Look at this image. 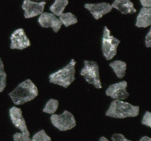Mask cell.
Listing matches in <instances>:
<instances>
[{"instance_id": "obj_12", "label": "cell", "mask_w": 151, "mask_h": 141, "mask_svg": "<svg viewBox=\"0 0 151 141\" xmlns=\"http://www.w3.org/2000/svg\"><path fill=\"white\" fill-rule=\"evenodd\" d=\"M84 7L90 12L93 17L96 20H99L103 16L108 14L112 10L111 4L108 2L100 3H87L85 4Z\"/></svg>"}, {"instance_id": "obj_14", "label": "cell", "mask_w": 151, "mask_h": 141, "mask_svg": "<svg viewBox=\"0 0 151 141\" xmlns=\"http://www.w3.org/2000/svg\"><path fill=\"white\" fill-rule=\"evenodd\" d=\"M136 26L147 28L151 25V7H142L136 20Z\"/></svg>"}, {"instance_id": "obj_16", "label": "cell", "mask_w": 151, "mask_h": 141, "mask_svg": "<svg viewBox=\"0 0 151 141\" xmlns=\"http://www.w3.org/2000/svg\"><path fill=\"white\" fill-rule=\"evenodd\" d=\"M68 4L69 0H55L53 4L50 7V10L52 14L58 17L63 13Z\"/></svg>"}, {"instance_id": "obj_24", "label": "cell", "mask_w": 151, "mask_h": 141, "mask_svg": "<svg viewBox=\"0 0 151 141\" xmlns=\"http://www.w3.org/2000/svg\"><path fill=\"white\" fill-rule=\"evenodd\" d=\"M145 44L147 48H150L151 47V29H149L148 32L146 35L145 38Z\"/></svg>"}, {"instance_id": "obj_19", "label": "cell", "mask_w": 151, "mask_h": 141, "mask_svg": "<svg viewBox=\"0 0 151 141\" xmlns=\"http://www.w3.org/2000/svg\"><path fill=\"white\" fill-rule=\"evenodd\" d=\"M7 85V73L4 70L2 60L0 58V93L3 92Z\"/></svg>"}, {"instance_id": "obj_4", "label": "cell", "mask_w": 151, "mask_h": 141, "mask_svg": "<svg viewBox=\"0 0 151 141\" xmlns=\"http://www.w3.org/2000/svg\"><path fill=\"white\" fill-rule=\"evenodd\" d=\"M80 73L84 78L86 82L94 85L97 89H101L103 88L100 75V67L97 62L84 60L83 67Z\"/></svg>"}, {"instance_id": "obj_10", "label": "cell", "mask_w": 151, "mask_h": 141, "mask_svg": "<svg viewBox=\"0 0 151 141\" xmlns=\"http://www.w3.org/2000/svg\"><path fill=\"white\" fill-rule=\"evenodd\" d=\"M46 2L42 1H34L32 0H24L22 7L24 10V16L25 19L39 16L44 13Z\"/></svg>"}, {"instance_id": "obj_27", "label": "cell", "mask_w": 151, "mask_h": 141, "mask_svg": "<svg viewBox=\"0 0 151 141\" xmlns=\"http://www.w3.org/2000/svg\"><path fill=\"white\" fill-rule=\"evenodd\" d=\"M99 141H109V140L107 137H101L100 140H99Z\"/></svg>"}, {"instance_id": "obj_9", "label": "cell", "mask_w": 151, "mask_h": 141, "mask_svg": "<svg viewBox=\"0 0 151 141\" xmlns=\"http://www.w3.org/2000/svg\"><path fill=\"white\" fill-rule=\"evenodd\" d=\"M128 82L123 80L109 85L106 90V94L114 100H125L129 96L128 92Z\"/></svg>"}, {"instance_id": "obj_22", "label": "cell", "mask_w": 151, "mask_h": 141, "mask_svg": "<svg viewBox=\"0 0 151 141\" xmlns=\"http://www.w3.org/2000/svg\"><path fill=\"white\" fill-rule=\"evenodd\" d=\"M13 141H30V137L27 136L21 132H16L13 135Z\"/></svg>"}, {"instance_id": "obj_21", "label": "cell", "mask_w": 151, "mask_h": 141, "mask_svg": "<svg viewBox=\"0 0 151 141\" xmlns=\"http://www.w3.org/2000/svg\"><path fill=\"white\" fill-rule=\"evenodd\" d=\"M142 123L147 127H151V113L150 111H146L142 119Z\"/></svg>"}, {"instance_id": "obj_26", "label": "cell", "mask_w": 151, "mask_h": 141, "mask_svg": "<svg viewBox=\"0 0 151 141\" xmlns=\"http://www.w3.org/2000/svg\"><path fill=\"white\" fill-rule=\"evenodd\" d=\"M139 141H151V138L148 136H143L140 138Z\"/></svg>"}, {"instance_id": "obj_5", "label": "cell", "mask_w": 151, "mask_h": 141, "mask_svg": "<svg viewBox=\"0 0 151 141\" xmlns=\"http://www.w3.org/2000/svg\"><path fill=\"white\" fill-rule=\"evenodd\" d=\"M120 41L111 35L107 26L103 28L102 36V52L106 60H111L117 54V48Z\"/></svg>"}, {"instance_id": "obj_17", "label": "cell", "mask_w": 151, "mask_h": 141, "mask_svg": "<svg viewBox=\"0 0 151 141\" xmlns=\"http://www.w3.org/2000/svg\"><path fill=\"white\" fill-rule=\"evenodd\" d=\"M58 19L61 22L62 25H64L66 27H69L72 25L75 24L78 21L76 16H75L73 13H70V12L63 13L58 16Z\"/></svg>"}, {"instance_id": "obj_13", "label": "cell", "mask_w": 151, "mask_h": 141, "mask_svg": "<svg viewBox=\"0 0 151 141\" xmlns=\"http://www.w3.org/2000/svg\"><path fill=\"white\" fill-rule=\"evenodd\" d=\"M111 7L119 10L122 14H132L137 12V9L131 0H114Z\"/></svg>"}, {"instance_id": "obj_25", "label": "cell", "mask_w": 151, "mask_h": 141, "mask_svg": "<svg viewBox=\"0 0 151 141\" xmlns=\"http://www.w3.org/2000/svg\"><path fill=\"white\" fill-rule=\"evenodd\" d=\"M142 7H151V0H140Z\"/></svg>"}, {"instance_id": "obj_2", "label": "cell", "mask_w": 151, "mask_h": 141, "mask_svg": "<svg viewBox=\"0 0 151 141\" xmlns=\"http://www.w3.org/2000/svg\"><path fill=\"white\" fill-rule=\"evenodd\" d=\"M139 107L123 100H113L106 112L107 117L123 119L137 117L139 114Z\"/></svg>"}, {"instance_id": "obj_8", "label": "cell", "mask_w": 151, "mask_h": 141, "mask_svg": "<svg viewBox=\"0 0 151 141\" xmlns=\"http://www.w3.org/2000/svg\"><path fill=\"white\" fill-rule=\"evenodd\" d=\"M9 116L13 126L21 131V133L29 136L30 133L27 126L26 120L23 116L22 110L19 107L13 106L9 110Z\"/></svg>"}, {"instance_id": "obj_20", "label": "cell", "mask_w": 151, "mask_h": 141, "mask_svg": "<svg viewBox=\"0 0 151 141\" xmlns=\"http://www.w3.org/2000/svg\"><path fill=\"white\" fill-rule=\"evenodd\" d=\"M52 139L45 130L41 129V130L37 132L35 135L30 138V141H51Z\"/></svg>"}, {"instance_id": "obj_11", "label": "cell", "mask_w": 151, "mask_h": 141, "mask_svg": "<svg viewBox=\"0 0 151 141\" xmlns=\"http://www.w3.org/2000/svg\"><path fill=\"white\" fill-rule=\"evenodd\" d=\"M38 22L42 27L52 28L55 32H58L62 26V24L58 17L52 13L44 12L39 16Z\"/></svg>"}, {"instance_id": "obj_15", "label": "cell", "mask_w": 151, "mask_h": 141, "mask_svg": "<svg viewBox=\"0 0 151 141\" xmlns=\"http://www.w3.org/2000/svg\"><path fill=\"white\" fill-rule=\"evenodd\" d=\"M109 66L114 70L116 76L119 79L125 77L127 70V63L122 60H114L109 63Z\"/></svg>"}, {"instance_id": "obj_23", "label": "cell", "mask_w": 151, "mask_h": 141, "mask_svg": "<svg viewBox=\"0 0 151 141\" xmlns=\"http://www.w3.org/2000/svg\"><path fill=\"white\" fill-rule=\"evenodd\" d=\"M111 140L112 141H132L131 140L125 137L122 134H120V133L114 134L111 137Z\"/></svg>"}, {"instance_id": "obj_3", "label": "cell", "mask_w": 151, "mask_h": 141, "mask_svg": "<svg viewBox=\"0 0 151 141\" xmlns=\"http://www.w3.org/2000/svg\"><path fill=\"white\" fill-rule=\"evenodd\" d=\"M76 63L75 59H71L64 67L50 74L49 81L50 83L67 88L75 80Z\"/></svg>"}, {"instance_id": "obj_6", "label": "cell", "mask_w": 151, "mask_h": 141, "mask_svg": "<svg viewBox=\"0 0 151 141\" xmlns=\"http://www.w3.org/2000/svg\"><path fill=\"white\" fill-rule=\"evenodd\" d=\"M50 121L53 126L61 132L71 130L77 124L74 115L68 110H64L61 114L51 115Z\"/></svg>"}, {"instance_id": "obj_7", "label": "cell", "mask_w": 151, "mask_h": 141, "mask_svg": "<svg viewBox=\"0 0 151 141\" xmlns=\"http://www.w3.org/2000/svg\"><path fill=\"white\" fill-rule=\"evenodd\" d=\"M10 48L11 49L23 50L31 45L30 41L23 28H19L13 31L10 35Z\"/></svg>"}, {"instance_id": "obj_1", "label": "cell", "mask_w": 151, "mask_h": 141, "mask_svg": "<svg viewBox=\"0 0 151 141\" xmlns=\"http://www.w3.org/2000/svg\"><path fill=\"white\" fill-rule=\"evenodd\" d=\"M38 95V88L29 79L19 83L14 90L9 93V96L15 105L24 104L35 99Z\"/></svg>"}, {"instance_id": "obj_18", "label": "cell", "mask_w": 151, "mask_h": 141, "mask_svg": "<svg viewBox=\"0 0 151 141\" xmlns=\"http://www.w3.org/2000/svg\"><path fill=\"white\" fill-rule=\"evenodd\" d=\"M59 106V101L58 100L55 99V98H50L44 105V108H43L42 111L44 113H47L50 115L55 114L56 111L58 109Z\"/></svg>"}]
</instances>
